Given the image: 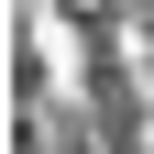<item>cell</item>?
Returning <instances> with one entry per match:
<instances>
[{"label":"cell","mask_w":154,"mask_h":154,"mask_svg":"<svg viewBox=\"0 0 154 154\" xmlns=\"http://www.w3.org/2000/svg\"><path fill=\"white\" fill-rule=\"evenodd\" d=\"M33 44H44V77H55V88H77V33H66V11L33 0Z\"/></svg>","instance_id":"cell-1"}]
</instances>
